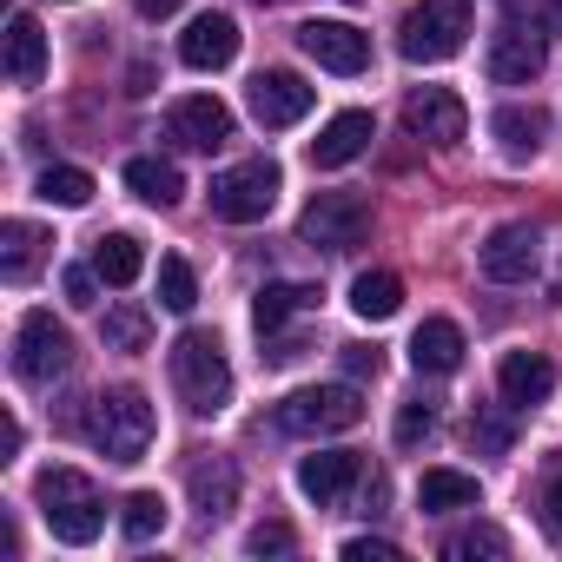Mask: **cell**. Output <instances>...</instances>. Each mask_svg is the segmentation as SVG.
I'll return each instance as SVG.
<instances>
[{"label":"cell","instance_id":"5","mask_svg":"<svg viewBox=\"0 0 562 562\" xmlns=\"http://www.w3.org/2000/svg\"><path fill=\"white\" fill-rule=\"evenodd\" d=\"M278 186H285L278 159H238V166H225V172L205 186V199H212V218H225V225H258V218L278 205Z\"/></svg>","mask_w":562,"mask_h":562},{"label":"cell","instance_id":"42","mask_svg":"<svg viewBox=\"0 0 562 562\" xmlns=\"http://www.w3.org/2000/svg\"><path fill=\"white\" fill-rule=\"evenodd\" d=\"M549 21H555V34H562V0H549Z\"/></svg>","mask_w":562,"mask_h":562},{"label":"cell","instance_id":"31","mask_svg":"<svg viewBox=\"0 0 562 562\" xmlns=\"http://www.w3.org/2000/svg\"><path fill=\"white\" fill-rule=\"evenodd\" d=\"M41 199L80 212V205L93 199V172H80V166H47V172H41Z\"/></svg>","mask_w":562,"mask_h":562},{"label":"cell","instance_id":"21","mask_svg":"<svg viewBox=\"0 0 562 562\" xmlns=\"http://www.w3.org/2000/svg\"><path fill=\"white\" fill-rule=\"evenodd\" d=\"M8 80L14 87H41L47 80V34L34 14H14L8 21Z\"/></svg>","mask_w":562,"mask_h":562},{"label":"cell","instance_id":"8","mask_svg":"<svg viewBox=\"0 0 562 562\" xmlns=\"http://www.w3.org/2000/svg\"><path fill=\"white\" fill-rule=\"evenodd\" d=\"M74 371V338L67 325H54V312H27L21 338H14V378L34 391H54V378Z\"/></svg>","mask_w":562,"mask_h":562},{"label":"cell","instance_id":"13","mask_svg":"<svg viewBox=\"0 0 562 562\" xmlns=\"http://www.w3.org/2000/svg\"><path fill=\"white\" fill-rule=\"evenodd\" d=\"M299 47H305V60H318L325 74H364V67H371V41H364L358 27H345V21H305V27H299Z\"/></svg>","mask_w":562,"mask_h":562},{"label":"cell","instance_id":"24","mask_svg":"<svg viewBox=\"0 0 562 562\" xmlns=\"http://www.w3.org/2000/svg\"><path fill=\"white\" fill-rule=\"evenodd\" d=\"M351 312H358L364 325L397 318V312H404V278H397V271H358V278H351Z\"/></svg>","mask_w":562,"mask_h":562},{"label":"cell","instance_id":"18","mask_svg":"<svg viewBox=\"0 0 562 562\" xmlns=\"http://www.w3.org/2000/svg\"><path fill=\"white\" fill-rule=\"evenodd\" d=\"M371 139H378V126H371V113H338L318 139H312V166L318 172H338V166H351V159H364L371 153Z\"/></svg>","mask_w":562,"mask_h":562},{"label":"cell","instance_id":"14","mask_svg":"<svg viewBox=\"0 0 562 562\" xmlns=\"http://www.w3.org/2000/svg\"><path fill=\"white\" fill-rule=\"evenodd\" d=\"M312 87L299 80V74H285V67H265L258 80H251V120L258 126H299L305 113H312Z\"/></svg>","mask_w":562,"mask_h":562},{"label":"cell","instance_id":"3","mask_svg":"<svg viewBox=\"0 0 562 562\" xmlns=\"http://www.w3.org/2000/svg\"><path fill=\"white\" fill-rule=\"evenodd\" d=\"M153 430H159V417H153V404H146L139 384H113V391L93 397L87 437H93L113 463H139V457L153 450Z\"/></svg>","mask_w":562,"mask_h":562},{"label":"cell","instance_id":"40","mask_svg":"<svg viewBox=\"0 0 562 562\" xmlns=\"http://www.w3.org/2000/svg\"><path fill=\"white\" fill-rule=\"evenodd\" d=\"M542 522H549V536H562V476L542 490Z\"/></svg>","mask_w":562,"mask_h":562},{"label":"cell","instance_id":"23","mask_svg":"<svg viewBox=\"0 0 562 562\" xmlns=\"http://www.w3.org/2000/svg\"><path fill=\"white\" fill-rule=\"evenodd\" d=\"M411 364H417L424 378H450V371L463 364V331H457L450 318H424L417 338H411Z\"/></svg>","mask_w":562,"mask_h":562},{"label":"cell","instance_id":"37","mask_svg":"<svg viewBox=\"0 0 562 562\" xmlns=\"http://www.w3.org/2000/svg\"><path fill=\"white\" fill-rule=\"evenodd\" d=\"M345 562H397V542H384V536H351V542H345Z\"/></svg>","mask_w":562,"mask_h":562},{"label":"cell","instance_id":"29","mask_svg":"<svg viewBox=\"0 0 562 562\" xmlns=\"http://www.w3.org/2000/svg\"><path fill=\"white\" fill-rule=\"evenodd\" d=\"M100 338H106V351H146V338H153L146 305H113V312L100 318Z\"/></svg>","mask_w":562,"mask_h":562},{"label":"cell","instance_id":"33","mask_svg":"<svg viewBox=\"0 0 562 562\" xmlns=\"http://www.w3.org/2000/svg\"><path fill=\"white\" fill-rule=\"evenodd\" d=\"M443 555H450V562H476V555H509V536H503V529H490V522H470V529H457V536L443 542Z\"/></svg>","mask_w":562,"mask_h":562},{"label":"cell","instance_id":"4","mask_svg":"<svg viewBox=\"0 0 562 562\" xmlns=\"http://www.w3.org/2000/svg\"><path fill=\"white\" fill-rule=\"evenodd\" d=\"M476 34V14H470V0H424V8L404 14L397 27V54L411 67H437V60H457Z\"/></svg>","mask_w":562,"mask_h":562},{"label":"cell","instance_id":"22","mask_svg":"<svg viewBox=\"0 0 562 562\" xmlns=\"http://www.w3.org/2000/svg\"><path fill=\"white\" fill-rule=\"evenodd\" d=\"M490 133H496V153L509 166H529L542 153V113L536 106H496L490 113Z\"/></svg>","mask_w":562,"mask_h":562},{"label":"cell","instance_id":"35","mask_svg":"<svg viewBox=\"0 0 562 562\" xmlns=\"http://www.w3.org/2000/svg\"><path fill=\"white\" fill-rule=\"evenodd\" d=\"M430 430H437V411H430V404H404V411H397V443H404V450H417Z\"/></svg>","mask_w":562,"mask_h":562},{"label":"cell","instance_id":"7","mask_svg":"<svg viewBox=\"0 0 562 562\" xmlns=\"http://www.w3.org/2000/svg\"><path fill=\"white\" fill-rule=\"evenodd\" d=\"M542 67H549V34L529 21L522 0H509L503 21H496V34H490V80L496 87H529Z\"/></svg>","mask_w":562,"mask_h":562},{"label":"cell","instance_id":"6","mask_svg":"<svg viewBox=\"0 0 562 562\" xmlns=\"http://www.w3.org/2000/svg\"><path fill=\"white\" fill-rule=\"evenodd\" d=\"M271 424L285 437H338L364 424V397L351 384H318V391H292L285 404L271 411Z\"/></svg>","mask_w":562,"mask_h":562},{"label":"cell","instance_id":"20","mask_svg":"<svg viewBox=\"0 0 562 562\" xmlns=\"http://www.w3.org/2000/svg\"><path fill=\"white\" fill-rule=\"evenodd\" d=\"M318 285H299V278H278V285H265L258 299H251V325H258V338H278L285 331V318H299V312H318Z\"/></svg>","mask_w":562,"mask_h":562},{"label":"cell","instance_id":"43","mask_svg":"<svg viewBox=\"0 0 562 562\" xmlns=\"http://www.w3.org/2000/svg\"><path fill=\"white\" fill-rule=\"evenodd\" d=\"M555 299H562V271H555Z\"/></svg>","mask_w":562,"mask_h":562},{"label":"cell","instance_id":"16","mask_svg":"<svg viewBox=\"0 0 562 562\" xmlns=\"http://www.w3.org/2000/svg\"><path fill=\"white\" fill-rule=\"evenodd\" d=\"M186 496H192V509H199L205 522H225V516L238 509V463H232V457H199V463L186 470Z\"/></svg>","mask_w":562,"mask_h":562},{"label":"cell","instance_id":"44","mask_svg":"<svg viewBox=\"0 0 562 562\" xmlns=\"http://www.w3.org/2000/svg\"><path fill=\"white\" fill-rule=\"evenodd\" d=\"M258 8H271V0H258Z\"/></svg>","mask_w":562,"mask_h":562},{"label":"cell","instance_id":"17","mask_svg":"<svg viewBox=\"0 0 562 562\" xmlns=\"http://www.w3.org/2000/svg\"><path fill=\"white\" fill-rule=\"evenodd\" d=\"M496 391H503L509 411H536V404L555 391V364H549L542 351H509V358L496 364Z\"/></svg>","mask_w":562,"mask_h":562},{"label":"cell","instance_id":"27","mask_svg":"<svg viewBox=\"0 0 562 562\" xmlns=\"http://www.w3.org/2000/svg\"><path fill=\"white\" fill-rule=\"evenodd\" d=\"M41 245H47V232H41V225L8 218V225H0V278H14V285H21V278L41 265Z\"/></svg>","mask_w":562,"mask_h":562},{"label":"cell","instance_id":"19","mask_svg":"<svg viewBox=\"0 0 562 562\" xmlns=\"http://www.w3.org/2000/svg\"><path fill=\"white\" fill-rule=\"evenodd\" d=\"M364 476V457L358 450H318V457H305L299 463V490L312 496V503H345V490Z\"/></svg>","mask_w":562,"mask_h":562},{"label":"cell","instance_id":"11","mask_svg":"<svg viewBox=\"0 0 562 562\" xmlns=\"http://www.w3.org/2000/svg\"><path fill=\"white\" fill-rule=\"evenodd\" d=\"M166 139L186 146V153H218L232 139V106L212 100V93H186L166 106Z\"/></svg>","mask_w":562,"mask_h":562},{"label":"cell","instance_id":"2","mask_svg":"<svg viewBox=\"0 0 562 562\" xmlns=\"http://www.w3.org/2000/svg\"><path fill=\"white\" fill-rule=\"evenodd\" d=\"M166 371H172V391H179V404L192 417H218L232 404V364H225V345L212 331H186L172 345Z\"/></svg>","mask_w":562,"mask_h":562},{"label":"cell","instance_id":"34","mask_svg":"<svg viewBox=\"0 0 562 562\" xmlns=\"http://www.w3.org/2000/svg\"><path fill=\"white\" fill-rule=\"evenodd\" d=\"M245 549H251V555H292L299 536H292V522H278V516H271V522H258V529L245 536Z\"/></svg>","mask_w":562,"mask_h":562},{"label":"cell","instance_id":"36","mask_svg":"<svg viewBox=\"0 0 562 562\" xmlns=\"http://www.w3.org/2000/svg\"><path fill=\"white\" fill-rule=\"evenodd\" d=\"M93 285H100V271H93V265H74V271L60 278V292H67V305H80V312L93 305Z\"/></svg>","mask_w":562,"mask_h":562},{"label":"cell","instance_id":"26","mask_svg":"<svg viewBox=\"0 0 562 562\" xmlns=\"http://www.w3.org/2000/svg\"><path fill=\"white\" fill-rule=\"evenodd\" d=\"M126 186L146 199V205H179V192H186V179H179V166L172 159H153V153H139V159H126Z\"/></svg>","mask_w":562,"mask_h":562},{"label":"cell","instance_id":"28","mask_svg":"<svg viewBox=\"0 0 562 562\" xmlns=\"http://www.w3.org/2000/svg\"><path fill=\"white\" fill-rule=\"evenodd\" d=\"M476 476H463V470H424V483H417V503L437 516V509H476Z\"/></svg>","mask_w":562,"mask_h":562},{"label":"cell","instance_id":"10","mask_svg":"<svg viewBox=\"0 0 562 562\" xmlns=\"http://www.w3.org/2000/svg\"><path fill=\"white\" fill-rule=\"evenodd\" d=\"M404 126H411V139L450 153V146L470 133V106H463L450 87H417V93L404 100Z\"/></svg>","mask_w":562,"mask_h":562},{"label":"cell","instance_id":"15","mask_svg":"<svg viewBox=\"0 0 562 562\" xmlns=\"http://www.w3.org/2000/svg\"><path fill=\"white\" fill-rule=\"evenodd\" d=\"M179 60H186L192 74L232 67V60H238V21H232V14H199V21L179 34Z\"/></svg>","mask_w":562,"mask_h":562},{"label":"cell","instance_id":"12","mask_svg":"<svg viewBox=\"0 0 562 562\" xmlns=\"http://www.w3.org/2000/svg\"><path fill=\"white\" fill-rule=\"evenodd\" d=\"M476 265H483L490 285H522V278H536V265H542V238H536V225H522V218L496 225V232L483 238Z\"/></svg>","mask_w":562,"mask_h":562},{"label":"cell","instance_id":"39","mask_svg":"<svg viewBox=\"0 0 562 562\" xmlns=\"http://www.w3.org/2000/svg\"><path fill=\"white\" fill-rule=\"evenodd\" d=\"M345 371H351V378H378V371H384V358H378L371 345H345Z\"/></svg>","mask_w":562,"mask_h":562},{"label":"cell","instance_id":"25","mask_svg":"<svg viewBox=\"0 0 562 562\" xmlns=\"http://www.w3.org/2000/svg\"><path fill=\"white\" fill-rule=\"evenodd\" d=\"M93 271H100V285H133V278L146 271V245L133 238V232H106L100 245H93Z\"/></svg>","mask_w":562,"mask_h":562},{"label":"cell","instance_id":"1","mask_svg":"<svg viewBox=\"0 0 562 562\" xmlns=\"http://www.w3.org/2000/svg\"><path fill=\"white\" fill-rule=\"evenodd\" d=\"M34 503H41V522L54 529V542H67V549H87L106 529V503H100V483L87 470H67V463L41 470Z\"/></svg>","mask_w":562,"mask_h":562},{"label":"cell","instance_id":"32","mask_svg":"<svg viewBox=\"0 0 562 562\" xmlns=\"http://www.w3.org/2000/svg\"><path fill=\"white\" fill-rule=\"evenodd\" d=\"M159 305H166V312H179V318L199 305V278H192V265H186V258H159Z\"/></svg>","mask_w":562,"mask_h":562},{"label":"cell","instance_id":"41","mask_svg":"<svg viewBox=\"0 0 562 562\" xmlns=\"http://www.w3.org/2000/svg\"><path fill=\"white\" fill-rule=\"evenodd\" d=\"M133 8H139V14H146V21H166V14H172V8H179V0H133Z\"/></svg>","mask_w":562,"mask_h":562},{"label":"cell","instance_id":"30","mask_svg":"<svg viewBox=\"0 0 562 562\" xmlns=\"http://www.w3.org/2000/svg\"><path fill=\"white\" fill-rule=\"evenodd\" d=\"M120 529H126V542H153L166 529V496L159 490H133L126 509H120Z\"/></svg>","mask_w":562,"mask_h":562},{"label":"cell","instance_id":"9","mask_svg":"<svg viewBox=\"0 0 562 562\" xmlns=\"http://www.w3.org/2000/svg\"><path fill=\"white\" fill-rule=\"evenodd\" d=\"M364 225H371V212H364V199H351V192H318V199L299 212V238H305L312 251H351V245H364Z\"/></svg>","mask_w":562,"mask_h":562},{"label":"cell","instance_id":"38","mask_svg":"<svg viewBox=\"0 0 562 562\" xmlns=\"http://www.w3.org/2000/svg\"><path fill=\"white\" fill-rule=\"evenodd\" d=\"M470 437H476V450H509V417H476Z\"/></svg>","mask_w":562,"mask_h":562},{"label":"cell","instance_id":"45","mask_svg":"<svg viewBox=\"0 0 562 562\" xmlns=\"http://www.w3.org/2000/svg\"><path fill=\"white\" fill-rule=\"evenodd\" d=\"M345 8H351V0H345Z\"/></svg>","mask_w":562,"mask_h":562}]
</instances>
